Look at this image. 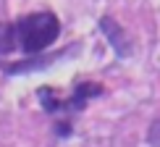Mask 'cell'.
Returning a JSON list of instances; mask_svg holds the SVG:
<instances>
[{
  "mask_svg": "<svg viewBox=\"0 0 160 147\" xmlns=\"http://www.w3.org/2000/svg\"><path fill=\"white\" fill-rule=\"evenodd\" d=\"M58 34H61V21L50 11L29 13V16H21L16 21V37L26 55L42 53L48 45H52L58 39Z\"/></svg>",
  "mask_w": 160,
  "mask_h": 147,
  "instance_id": "6da1fadb",
  "label": "cell"
},
{
  "mask_svg": "<svg viewBox=\"0 0 160 147\" xmlns=\"http://www.w3.org/2000/svg\"><path fill=\"white\" fill-rule=\"evenodd\" d=\"M100 26H102V32L110 37V42L116 45L118 55H129V42H126V37L121 34V29L116 26V21H110V18H102V21H100Z\"/></svg>",
  "mask_w": 160,
  "mask_h": 147,
  "instance_id": "7a4b0ae2",
  "label": "cell"
},
{
  "mask_svg": "<svg viewBox=\"0 0 160 147\" xmlns=\"http://www.w3.org/2000/svg\"><path fill=\"white\" fill-rule=\"evenodd\" d=\"M16 24H0V55H8L16 48Z\"/></svg>",
  "mask_w": 160,
  "mask_h": 147,
  "instance_id": "3957f363",
  "label": "cell"
}]
</instances>
